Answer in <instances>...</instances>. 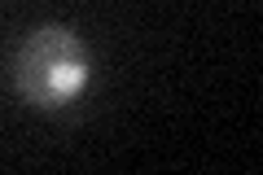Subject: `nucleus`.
<instances>
[{"label": "nucleus", "mask_w": 263, "mask_h": 175, "mask_svg": "<svg viewBox=\"0 0 263 175\" xmlns=\"http://www.w3.org/2000/svg\"><path fill=\"white\" fill-rule=\"evenodd\" d=\"M88 79H92V57H88V44L79 40L75 27L44 22L13 53V88L27 105L44 114L75 105L84 96Z\"/></svg>", "instance_id": "1"}]
</instances>
